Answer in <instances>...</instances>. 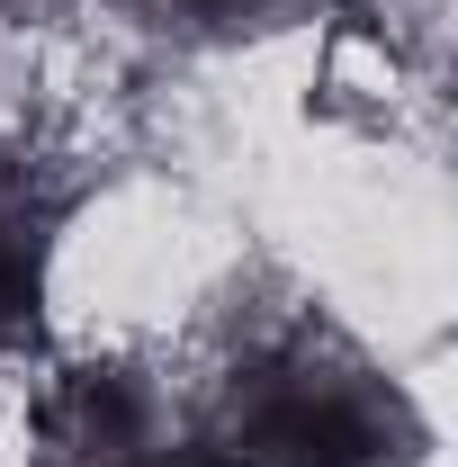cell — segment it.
Instances as JSON below:
<instances>
[{"instance_id": "cell-3", "label": "cell", "mask_w": 458, "mask_h": 467, "mask_svg": "<svg viewBox=\"0 0 458 467\" xmlns=\"http://www.w3.org/2000/svg\"><path fill=\"white\" fill-rule=\"evenodd\" d=\"M36 270H46V243H36V207L0 180V315H27L36 306Z\"/></svg>"}, {"instance_id": "cell-4", "label": "cell", "mask_w": 458, "mask_h": 467, "mask_svg": "<svg viewBox=\"0 0 458 467\" xmlns=\"http://www.w3.org/2000/svg\"><path fill=\"white\" fill-rule=\"evenodd\" d=\"M189 18H252V9H270V0H172Z\"/></svg>"}, {"instance_id": "cell-2", "label": "cell", "mask_w": 458, "mask_h": 467, "mask_svg": "<svg viewBox=\"0 0 458 467\" xmlns=\"http://www.w3.org/2000/svg\"><path fill=\"white\" fill-rule=\"evenodd\" d=\"M81 467H225V459H172L135 441V405H99V387H81V431H72Z\"/></svg>"}, {"instance_id": "cell-1", "label": "cell", "mask_w": 458, "mask_h": 467, "mask_svg": "<svg viewBox=\"0 0 458 467\" xmlns=\"http://www.w3.org/2000/svg\"><path fill=\"white\" fill-rule=\"evenodd\" d=\"M234 450L252 467H378L404 450V405L342 359H270L234 396Z\"/></svg>"}]
</instances>
